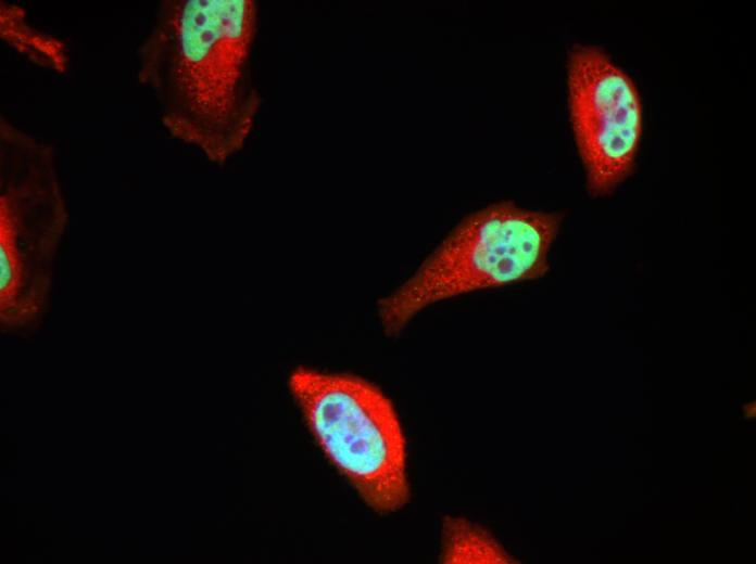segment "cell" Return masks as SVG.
I'll list each match as a JSON object with an SVG mask.
<instances>
[{
  "instance_id": "obj_1",
  "label": "cell",
  "mask_w": 756,
  "mask_h": 564,
  "mask_svg": "<svg viewBox=\"0 0 756 564\" xmlns=\"http://www.w3.org/2000/svg\"><path fill=\"white\" fill-rule=\"evenodd\" d=\"M253 0H164L137 50V79L175 140L216 165L242 151L262 98Z\"/></svg>"
},
{
  "instance_id": "obj_2",
  "label": "cell",
  "mask_w": 756,
  "mask_h": 564,
  "mask_svg": "<svg viewBox=\"0 0 756 564\" xmlns=\"http://www.w3.org/2000/svg\"><path fill=\"white\" fill-rule=\"evenodd\" d=\"M70 211L52 144L0 118V326L35 330L49 308Z\"/></svg>"
},
{
  "instance_id": "obj_3",
  "label": "cell",
  "mask_w": 756,
  "mask_h": 564,
  "mask_svg": "<svg viewBox=\"0 0 756 564\" xmlns=\"http://www.w3.org/2000/svg\"><path fill=\"white\" fill-rule=\"evenodd\" d=\"M563 217L513 201L468 215L407 280L379 299L385 333L398 335L418 312L439 302L542 278Z\"/></svg>"
},
{
  "instance_id": "obj_4",
  "label": "cell",
  "mask_w": 756,
  "mask_h": 564,
  "mask_svg": "<svg viewBox=\"0 0 756 564\" xmlns=\"http://www.w3.org/2000/svg\"><path fill=\"white\" fill-rule=\"evenodd\" d=\"M289 390L313 439L363 501L382 514L410 500L406 440L392 401L351 373L298 367Z\"/></svg>"
},
{
  "instance_id": "obj_5",
  "label": "cell",
  "mask_w": 756,
  "mask_h": 564,
  "mask_svg": "<svg viewBox=\"0 0 756 564\" xmlns=\"http://www.w3.org/2000/svg\"><path fill=\"white\" fill-rule=\"evenodd\" d=\"M570 124L592 196L612 194L630 177L643 132L633 78L602 47L574 44L567 56Z\"/></svg>"
},
{
  "instance_id": "obj_6",
  "label": "cell",
  "mask_w": 756,
  "mask_h": 564,
  "mask_svg": "<svg viewBox=\"0 0 756 564\" xmlns=\"http://www.w3.org/2000/svg\"><path fill=\"white\" fill-rule=\"evenodd\" d=\"M0 37L13 51L40 68L61 75L68 69L66 43L38 28L20 4L0 2Z\"/></svg>"
},
{
  "instance_id": "obj_7",
  "label": "cell",
  "mask_w": 756,
  "mask_h": 564,
  "mask_svg": "<svg viewBox=\"0 0 756 564\" xmlns=\"http://www.w3.org/2000/svg\"><path fill=\"white\" fill-rule=\"evenodd\" d=\"M443 563H509L512 557L489 531L464 517H445L442 530Z\"/></svg>"
}]
</instances>
